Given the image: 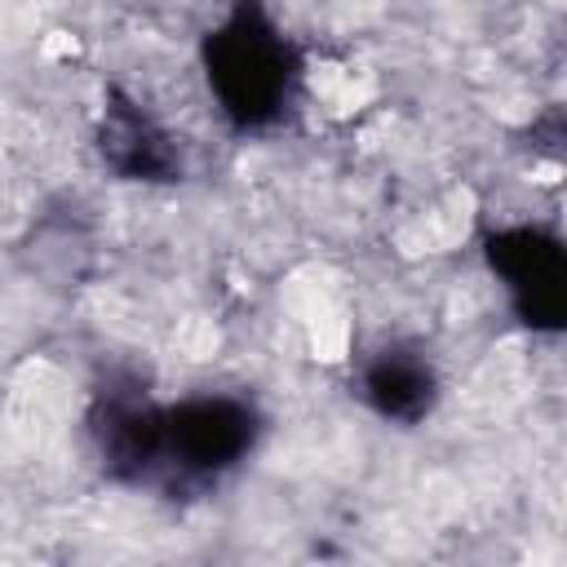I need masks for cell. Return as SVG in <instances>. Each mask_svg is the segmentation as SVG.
Instances as JSON below:
<instances>
[{"label":"cell","instance_id":"obj_1","mask_svg":"<svg viewBox=\"0 0 567 567\" xmlns=\"http://www.w3.org/2000/svg\"><path fill=\"white\" fill-rule=\"evenodd\" d=\"M208 75H213L226 111H235L244 124L266 120L288 97V80H292L284 40H275L270 31H257V27L252 31L235 27V31L217 35Z\"/></svg>","mask_w":567,"mask_h":567}]
</instances>
